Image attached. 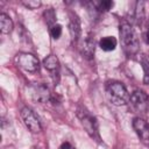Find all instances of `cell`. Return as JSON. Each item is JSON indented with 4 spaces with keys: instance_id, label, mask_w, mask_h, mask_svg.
<instances>
[{
    "instance_id": "cell-1",
    "label": "cell",
    "mask_w": 149,
    "mask_h": 149,
    "mask_svg": "<svg viewBox=\"0 0 149 149\" xmlns=\"http://www.w3.org/2000/svg\"><path fill=\"white\" fill-rule=\"evenodd\" d=\"M107 94H108V98H109L111 102L115 106L126 105L129 101V98H130L126 86L122 83H119V81H114V83H111L108 85Z\"/></svg>"
},
{
    "instance_id": "cell-2",
    "label": "cell",
    "mask_w": 149,
    "mask_h": 149,
    "mask_svg": "<svg viewBox=\"0 0 149 149\" xmlns=\"http://www.w3.org/2000/svg\"><path fill=\"white\" fill-rule=\"evenodd\" d=\"M77 116L79 118L83 127L85 128V130L87 132V134L93 139L99 141V132H98V122L95 120L94 116H92L84 107H79L77 109Z\"/></svg>"
},
{
    "instance_id": "cell-3",
    "label": "cell",
    "mask_w": 149,
    "mask_h": 149,
    "mask_svg": "<svg viewBox=\"0 0 149 149\" xmlns=\"http://www.w3.org/2000/svg\"><path fill=\"white\" fill-rule=\"evenodd\" d=\"M120 37H121V43L125 48L126 51L133 54L137 51V40L134 33V29L132 26L127 22H123L120 26Z\"/></svg>"
},
{
    "instance_id": "cell-4",
    "label": "cell",
    "mask_w": 149,
    "mask_h": 149,
    "mask_svg": "<svg viewBox=\"0 0 149 149\" xmlns=\"http://www.w3.org/2000/svg\"><path fill=\"white\" fill-rule=\"evenodd\" d=\"M21 118L26 125V127L31 132V133H40L42 127L38 118L34 113V111L29 107H23L21 109Z\"/></svg>"
},
{
    "instance_id": "cell-5",
    "label": "cell",
    "mask_w": 149,
    "mask_h": 149,
    "mask_svg": "<svg viewBox=\"0 0 149 149\" xmlns=\"http://www.w3.org/2000/svg\"><path fill=\"white\" fill-rule=\"evenodd\" d=\"M129 101L132 104V106L137 111V112H142L144 113L148 107H149V97L146 92L141 91V90H136L132 93Z\"/></svg>"
},
{
    "instance_id": "cell-6",
    "label": "cell",
    "mask_w": 149,
    "mask_h": 149,
    "mask_svg": "<svg viewBox=\"0 0 149 149\" xmlns=\"http://www.w3.org/2000/svg\"><path fill=\"white\" fill-rule=\"evenodd\" d=\"M17 64L26 71L35 72L38 70V59L31 54H20L17 56Z\"/></svg>"
},
{
    "instance_id": "cell-7",
    "label": "cell",
    "mask_w": 149,
    "mask_h": 149,
    "mask_svg": "<svg viewBox=\"0 0 149 149\" xmlns=\"http://www.w3.org/2000/svg\"><path fill=\"white\" fill-rule=\"evenodd\" d=\"M133 128L143 142H149V125L142 118H134Z\"/></svg>"
},
{
    "instance_id": "cell-8",
    "label": "cell",
    "mask_w": 149,
    "mask_h": 149,
    "mask_svg": "<svg viewBox=\"0 0 149 149\" xmlns=\"http://www.w3.org/2000/svg\"><path fill=\"white\" fill-rule=\"evenodd\" d=\"M33 97L36 101L44 104L51 99V93L45 85L38 84V85H35L33 88Z\"/></svg>"
},
{
    "instance_id": "cell-9",
    "label": "cell",
    "mask_w": 149,
    "mask_h": 149,
    "mask_svg": "<svg viewBox=\"0 0 149 149\" xmlns=\"http://www.w3.org/2000/svg\"><path fill=\"white\" fill-rule=\"evenodd\" d=\"M94 50H95V43L92 37H86L80 45V52L84 58L86 59H92L94 56Z\"/></svg>"
},
{
    "instance_id": "cell-10",
    "label": "cell",
    "mask_w": 149,
    "mask_h": 149,
    "mask_svg": "<svg viewBox=\"0 0 149 149\" xmlns=\"http://www.w3.org/2000/svg\"><path fill=\"white\" fill-rule=\"evenodd\" d=\"M69 31H70V35L72 37L73 41H77L80 36V33H81V28H80V20L79 17L71 13L70 14V23H69Z\"/></svg>"
},
{
    "instance_id": "cell-11",
    "label": "cell",
    "mask_w": 149,
    "mask_h": 149,
    "mask_svg": "<svg viewBox=\"0 0 149 149\" xmlns=\"http://www.w3.org/2000/svg\"><path fill=\"white\" fill-rule=\"evenodd\" d=\"M13 21L12 19L5 14V13H1L0 14V30L2 34H9L12 30H13Z\"/></svg>"
},
{
    "instance_id": "cell-12",
    "label": "cell",
    "mask_w": 149,
    "mask_h": 149,
    "mask_svg": "<svg viewBox=\"0 0 149 149\" xmlns=\"http://www.w3.org/2000/svg\"><path fill=\"white\" fill-rule=\"evenodd\" d=\"M116 38L113 37V36H106V37H102L99 42V45L100 48L104 50V51H112L116 48Z\"/></svg>"
},
{
    "instance_id": "cell-13",
    "label": "cell",
    "mask_w": 149,
    "mask_h": 149,
    "mask_svg": "<svg viewBox=\"0 0 149 149\" xmlns=\"http://www.w3.org/2000/svg\"><path fill=\"white\" fill-rule=\"evenodd\" d=\"M43 65L47 70H49L50 72H54V71L58 70L59 62H58V58L55 55H49L43 59Z\"/></svg>"
},
{
    "instance_id": "cell-14",
    "label": "cell",
    "mask_w": 149,
    "mask_h": 149,
    "mask_svg": "<svg viewBox=\"0 0 149 149\" xmlns=\"http://www.w3.org/2000/svg\"><path fill=\"white\" fill-rule=\"evenodd\" d=\"M134 20L136 21L137 24H141L142 21L144 20V2L143 1H139L136 3V9H135V14H134Z\"/></svg>"
},
{
    "instance_id": "cell-15",
    "label": "cell",
    "mask_w": 149,
    "mask_h": 149,
    "mask_svg": "<svg viewBox=\"0 0 149 149\" xmlns=\"http://www.w3.org/2000/svg\"><path fill=\"white\" fill-rule=\"evenodd\" d=\"M44 16H45V21H47V23H48L50 27H52L54 23H55V21H56V14H55L54 9H52V8L47 9L45 13H44Z\"/></svg>"
},
{
    "instance_id": "cell-16",
    "label": "cell",
    "mask_w": 149,
    "mask_h": 149,
    "mask_svg": "<svg viewBox=\"0 0 149 149\" xmlns=\"http://www.w3.org/2000/svg\"><path fill=\"white\" fill-rule=\"evenodd\" d=\"M113 5L114 3L111 0H102V1H100L98 3V9H100L101 12H107L113 7Z\"/></svg>"
},
{
    "instance_id": "cell-17",
    "label": "cell",
    "mask_w": 149,
    "mask_h": 149,
    "mask_svg": "<svg viewBox=\"0 0 149 149\" xmlns=\"http://www.w3.org/2000/svg\"><path fill=\"white\" fill-rule=\"evenodd\" d=\"M141 64H142V69H143V72H144L143 81H144L146 84H149V62L143 58V59L141 61Z\"/></svg>"
},
{
    "instance_id": "cell-18",
    "label": "cell",
    "mask_w": 149,
    "mask_h": 149,
    "mask_svg": "<svg viewBox=\"0 0 149 149\" xmlns=\"http://www.w3.org/2000/svg\"><path fill=\"white\" fill-rule=\"evenodd\" d=\"M50 34H51V36H52L55 40L59 38L61 35H62V26H61V24H54V26L50 28Z\"/></svg>"
},
{
    "instance_id": "cell-19",
    "label": "cell",
    "mask_w": 149,
    "mask_h": 149,
    "mask_svg": "<svg viewBox=\"0 0 149 149\" xmlns=\"http://www.w3.org/2000/svg\"><path fill=\"white\" fill-rule=\"evenodd\" d=\"M22 3H23V6H26L29 9H36L41 6L40 0H24V1H22Z\"/></svg>"
},
{
    "instance_id": "cell-20",
    "label": "cell",
    "mask_w": 149,
    "mask_h": 149,
    "mask_svg": "<svg viewBox=\"0 0 149 149\" xmlns=\"http://www.w3.org/2000/svg\"><path fill=\"white\" fill-rule=\"evenodd\" d=\"M59 149H73V148H72V146H71L69 142H64V143L61 144Z\"/></svg>"
},
{
    "instance_id": "cell-21",
    "label": "cell",
    "mask_w": 149,
    "mask_h": 149,
    "mask_svg": "<svg viewBox=\"0 0 149 149\" xmlns=\"http://www.w3.org/2000/svg\"><path fill=\"white\" fill-rule=\"evenodd\" d=\"M146 41L149 43V30H147V34H146Z\"/></svg>"
},
{
    "instance_id": "cell-22",
    "label": "cell",
    "mask_w": 149,
    "mask_h": 149,
    "mask_svg": "<svg viewBox=\"0 0 149 149\" xmlns=\"http://www.w3.org/2000/svg\"><path fill=\"white\" fill-rule=\"evenodd\" d=\"M148 30H149V26H148Z\"/></svg>"
}]
</instances>
